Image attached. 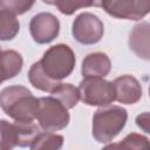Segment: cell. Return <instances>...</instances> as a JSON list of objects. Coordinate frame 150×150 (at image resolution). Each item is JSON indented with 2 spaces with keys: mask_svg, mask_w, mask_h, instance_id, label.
<instances>
[{
  "mask_svg": "<svg viewBox=\"0 0 150 150\" xmlns=\"http://www.w3.org/2000/svg\"><path fill=\"white\" fill-rule=\"evenodd\" d=\"M149 35L150 25L148 21H143L136 25L129 35V47L130 49L141 59L149 60Z\"/></svg>",
  "mask_w": 150,
  "mask_h": 150,
  "instance_id": "cell-11",
  "label": "cell"
},
{
  "mask_svg": "<svg viewBox=\"0 0 150 150\" xmlns=\"http://www.w3.org/2000/svg\"><path fill=\"white\" fill-rule=\"evenodd\" d=\"M36 120L45 131L53 132L66 128L69 123L70 115L68 109L63 107L56 98L47 96L39 98Z\"/></svg>",
  "mask_w": 150,
  "mask_h": 150,
  "instance_id": "cell-4",
  "label": "cell"
},
{
  "mask_svg": "<svg viewBox=\"0 0 150 150\" xmlns=\"http://www.w3.org/2000/svg\"><path fill=\"white\" fill-rule=\"evenodd\" d=\"M5 8L11 11L15 15H21L28 12L33 6L34 1H26V0H1Z\"/></svg>",
  "mask_w": 150,
  "mask_h": 150,
  "instance_id": "cell-21",
  "label": "cell"
},
{
  "mask_svg": "<svg viewBox=\"0 0 150 150\" xmlns=\"http://www.w3.org/2000/svg\"><path fill=\"white\" fill-rule=\"evenodd\" d=\"M60 32L59 19L47 12L39 13L30 19L29 33L33 40L39 45H46L52 42Z\"/></svg>",
  "mask_w": 150,
  "mask_h": 150,
  "instance_id": "cell-8",
  "label": "cell"
},
{
  "mask_svg": "<svg viewBox=\"0 0 150 150\" xmlns=\"http://www.w3.org/2000/svg\"><path fill=\"white\" fill-rule=\"evenodd\" d=\"M128 112L120 105H108L97 109L93 116V137L98 143H109L124 128Z\"/></svg>",
  "mask_w": 150,
  "mask_h": 150,
  "instance_id": "cell-2",
  "label": "cell"
},
{
  "mask_svg": "<svg viewBox=\"0 0 150 150\" xmlns=\"http://www.w3.org/2000/svg\"><path fill=\"white\" fill-rule=\"evenodd\" d=\"M13 124L16 135V146H29L40 134V128L34 122H14Z\"/></svg>",
  "mask_w": 150,
  "mask_h": 150,
  "instance_id": "cell-15",
  "label": "cell"
},
{
  "mask_svg": "<svg viewBox=\"0 0 150 150\" xmlns=\"http://www.w3.org/2000/svg\"><path fill=\"white\" fill-rule=\"evenodd\" d=\"M0 52H1V48H0Z\"/></svg>",
  "mask_w": 150,
  "mask_h": 150,
  "instance_id": "cell-24",
  "label": "cell"
},
{
  "mask_svg": "<svg viewBox=\"0 0 150 150\" xmlns=\"http://www.w3.org/2000/svg\"><path fill=\"white\" fill-rule=\"evenodd\" d=\"M20 30V22L16 15L4 7L0 0V40L9 41L13 40Z\"/></svg>",
  "mask_w": 150,
  "mask_h": 150,
  "instance_id": "cell-13",
  "label": "cell"
},
{
  "mask_svg": "<svg viewBox=\"0 0 150 150\" xmlns=\"http://www.w3.org/2000/svg\"><path fill=\"white\" fill-rule=\"evenodd\" d=\"M71 34L81 45H95L103 38L104 25L97 15L83 12L73 21Z\"/></svg>",
  "mask_w": 150,
  "mask_h": 150,
  "instance_id": "cell-6",
  "label": "cell"
},
{
  "mask_svg": "<svg viewBox=\"0 0 150 150\" xmlns=\"http://www.w3.org/2000/svg\"><path fill=\"white\" fill-rule=\"evenodd\" d=\"M109 15L117 19L141 20L150 12L149 1L137 0H102L97 2Z\"/></svg>",
  "mask_w": 150,
  "mask_h": 150,
  "instance_id": "cell-7",
  "label": "cell"
},
{
  "mask_svg": "<svg viewBox=\"0 0 150 150\" xmlns=\"http://www.w3.org/2000/svg\"><path fill=\"white\" fill-rule=\"evenodd\" d=\"M101 150H131L125 143H123L122 141L118 142V143H111V144H108L107 146H104L103 149Z\"/></svg>",
  "mask_w": 150,
  "mask_h": 150,
  "instance_id": "cell-23",
  "label": "cell"
},
{
  "mask_svg": "<svg viewBox=\"0 0 150 150\" xmlns=\"http://www.w3.org/2000/svg\"><path fill=\"white\" fill-rule=\"evenodd\" d=\"M0 108L15 122H33L38 115L39 98L23 86H9L0 91Z\"/></svg>",
  "mask_w": 150,
  "mask_h": 150,
  "instance_id": "cell-1",
  "label": "cell"
},
{
  "mask_svg": "<svg viewBox=\"0 0 150 150\" xmlns=\"http://www.w3.org/2000/svg\"><path fill=\"white\" fill-rule=\"evenodd\" d=\"M149 112L145 111L143 114H139L137 117H136V124L145 132H150V129H149Z\"/></svg>",
  "mask_w": 150,
  "mask_h": 150,
  "instance_id": "cell-22",
  "label": "cell"
},
{
  "mask_svg": "<svg viewBox=\"0 0 150 150\" xmlns=\"http://www.w3.org/2000/svg\"><path fill=\"white\" fill-rule=\"evenodd\" d=\"M16 146V135L13 123L0 120V150H12Z\"/></svg>",
  "mask_w": 150,
  "mask_h": 150,
  "instance_id": "cell-19",
  "label": "cell"
},
{
  "mask_svg": "<svg viewBox=\"0 0 150 150\" xmlns=\"http://www.w3.org/2000/svg\"><path fill=\"white\" fill-rule=\"evenodd\" d=\"M43 2L48 5H54L55 7H57V9L62 14H66V15H71L80 8L97 6V2L95 1H80V0H56V1L43 0Z\"/></svg>",
  "mask_w": 150,
  "mask_h": 150,
  "instance_id": "cell-18",
  "label": "cell"
},
{
  "mask_svg": "<svg viewBox=\"0 0 150 150\" xmlns=\"http://www.w3.org/2000/svg\"><path fill=\"white\" fill-rule=\"evenodd\" d=\"M28 80H29L30 84L34 88H36V89H39L41 91H46V93L47 91L48 93H52V90L57 84L61 83V82L57 83V82H54V81L49 80L45 75V73L42 71L39 61L38 62H34L32 64V67L29 68V70H28Z\"/></svg>",
  "mask_w": 150,
  "mask_h": 150,
  "instance_id": "cell-17",
  "label": "cell"
},
{
  "mask_svg": "<svg viewBox=\"0 0 150 150\" xmlns=\"http://www.w3.org/2000/svg\"><path fill=\"white\" fill-rule=\"evenodd\" d=\"M52 97L56 98L63 107L67 109L74 108L79 100H80V93L79 89L73 86L71 83H60L52 90Z\"/></svg>",
  "mask_w": 150,
  "mask_h": 150,
  "instance_id": "cell-14",
  "label": "cell"
},
{
  "mask_svg": "<svg viewBox=\"0 0 150 150\" xmlns=\"http://www.w3.org/2000/svg\"><path fill=\"white\" fill-rule=\"evenodd\" d=\"M23 60L16 50L7 49L0 52V84L15 77L22 69Z\"/></svg>",
  "mask_w": 150,
  "mask_h": 150,
  "instance_id": "cell-12",
  "label": "cell"
},
{
  "mask_svg": "<svg viewBox=\"0 0 150 150\" xmlns=\"http://www.w3.org/2000/svg\"><path fill=\"white\" fill-rule=\"evenodd\" d=\"M64 138L62 135L54 132H40L33 143L29 145L30 150H60L63 145Z\"/></svg>",
  "mask_w": 150,
  "mask_h": 150,
  "instance_id": "cell-16",
  "label": "cell"
},
{
  "mask_svg": "<svg viewBox=\"0 0 150 150\" xmlns=\"http://www.w3.org/2000/svg\"><path fill=\"white\" fill-rule=\"evenodd\" d=\"M115 100L123 104H134L142 97V86L138 80L131 75H122L112 82Z\"/></svg>",
  "mask_w": 150,
  "mask_h": 150,
  "instance_id": "cell-9",
  "label": "cell"
},
{
  "mask_svg": "<svg viewBox=\"0 0 150 150\" xmlns=\"http://www.w3.org/2000/svg\"><path fill=\"white\" fill-rule=\"evenodd\" d=\"M111 62L109 56L102 52H95L88 54L81 66V73L83 77H100L103 79L110 73Z\"/></svg>",
  "mask_w": 150,
  "mask_h": 150,
  "instance_id": "cell-10",
  "label": "cell"
},
{
  "mask_svg": "<svg viewBox=\"0 0 150 150\" xmlns=\"http://www.w3.org/2000/svg\"><path fill=\"white\" fill-rule=\"evenodd\" d=\"M75 62L76 59L73 49L64 43L49 47L39 61L45 75L57 83L73 73Z\"/></svg>",
  "mask_w": 150,
  "mask_h": 150,
  "instance_id": "cell-3",
  "label": "cell"
},
{
  "mask_svg": "<svg viewBox=\"0 0 150 150\" xmlns=\"http://www.w3.org/2000/svg\"><path fill=\"white\" fill-rule=\"evenodd\" d=\"M80 100L87 105L107 107L115 101L112 82L100 77H84L79 86Z\"/></svg>",
  "mask_w": 150,
  "mask_h": 150,
  "instance_id": "cell-5",
  "label": "cell"
},
{
  "mask_svg": "<svg viewBox=\"0 0 150 150\" xmlns=\"http://www.w3.org/2000/svg\"><path fill=\"white\" fill-rule=\"evenodd\" d=\"M122 142L125 143L131 150H150L149 138L137 132L128 134Z\"/></svg>",
  "mask_w": 150,
  "mask_h": 150,
  "instance_id": "cell-20",
  "label": "cell"
}]
</instances>
